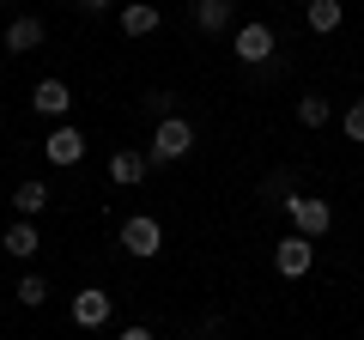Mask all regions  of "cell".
<instances>
[{"label":"cell","mask_w":364,"mask_h":340,"mask_svg":"<svg viewBox=\"0 0 364 340\" xmlns=\"http://www.w3.org/2000/svg\"><path fill=\"white\" fill-rule=\"evenodd\" d=\"M188 152H195V122H188V116H164L152 128L146 158H152V164H176V158H188Z\"/></svg>","instance_id":"cell-1"},{"label":"cell","mask_w":364,"mask_h":340,"mask_svg":"<svg viewBox=\"0 0 364 340\" xmlns=\"http://www.w3.org/2000/svg\"><path fill=\"white\" fill-rule=\"evenodd\" d=\"M273 49H279V37H273V25H261V18L237 25V37H231V55H237L243 67H267Z\"/></svg>","instance_id":"cell-2"},{"label":"cell","mask_w":364,"mask_h":340,"mask_svg":"<svg viewBox=\"0 0 364 340\" xmlns=\"http://www.w3.org/2000/svg\"><path fill=\"white\" fill-rule=\"evenodd\" d=\"M286 213H291V225H298V237H328L334 231V207H328L322 195H286Z\"/></svg>","instance_id":"cell-3"},{"label":"cell","mask_w":364,"mask_h":340,"mask_svg":"<svg viewBox=\"0 0 364 340\" xmlns=\"http://www.w3.org/2000/svg\"><path fill=\"white\" fill-rule=\"evenodd\" d=\"M122 249H128L134 262H152L158 249H164V225H158L152 213H134V219H122Z\"/></svg>","instance_id":"cell-4"},{"label":"cell","mask_w":364,"mask_h":340,"mask_svg":"<svg viewBox=\"0 0 364 340\" xmlns=\"http://www.w3.org/2000/svg\"><path fill=\"white\" fill-rule=\"evenodd\" d=\"M273 267H279L286 280H304L316 267V237H298V231L279 237V243H273Z\"/></svg>","instance_id":"cell-5"},{"label":"cell","mask_w":364,"mask_h":340,"mask_svg":"<svg viewBox=\"0 0 364 340\" xmlns=\"http://www.w3.org/2000/svg\"><path fill=\"white\" fill-rule=\"evenodd\" d=\"M85 146H91V140H85V134L73 128V122H55V134L43 140V158H49L55 170H73L79 158H85Z\"/></svg>","instance_id":"cell-6"},{"label":"cell","mask_w":364,"mask_h":340,"mask_svg":"<svg viewBox=\"0 0 364 340\" xmlns=\"http://www.w3.org/2000/svg\"><path fill=\"white\" fill-rule=\"evenodd\" d=\"M31 110H37V116H49V122H67V110H73V85H67V79H37Z\"/></svg>","instance_id":"cell-7"},{"label":"cell","mask_w":364,"mask_h":340,"mask_svg":"<svg viewBox=\"0 0 364 340\" xmlns=\"http://www.w3.org/2000/svg\"><path fill=\"white\" fill-rule=\"evenodd\" d=\"M109 316H116V298H109L104 286H85V292H73V322H79V328H104Z\"/></svg>","instance_id":"cell-8"},{"label":"cell","mask_w":364,"mask_h":340,"mask_svg":"<svg viewBox=\"0 0 364 340\" xmlns=\"http://www.w3.org/2000/svg\"><path fill=\"white\" fill-rule=\"evenodd\" d=\"M0 37H6V49H13V55H31V49H43V37H49V25H43L37 13H18L13 25L0 31Z\"/></svg>","instance_id":"cell-9"},{"label":"cell","mask_w":364,"mask_h":340,"mask_svg":"<svg viewBox=\"0 0 364 340\" xmlns=\"http://www.w3.org/2000/svg\"><path fill=\"white\" fill-rule=\"evenodd\" d=\"M146 170H152V158H146V152H134V146L109 152V183H116V188H134V183H146Z\"/></svg>","instance_id":"cell-10"},{"label":"cell","mask_w":364,"mask_h":340,"mask_svg":"<svg viewBox=\"0 0 364 340\" xmlns=\"http://www.w3.org/2000/svg\"><path fill=\"white\" fill-rule=\"evenodd\" d=\"M0 249H6L13 262H31V255L43 249V231L31 219H13V225H6V237H0Z\"/></svg>","instance_id":"cell-11"},{"label":"cell","mask_w":364,"mask_h":340,"mask_svg":"<svg viewBox=\"0 0 364 340\" xmlns=\"http://www.w3.org/2000/svg\"><path fill=\"white\" fill-rule=\"evenodd\" d=\"M158 25H164V13H158L152 0H128V6H122V31H128V37H152Z\"/></svg>","instance_id":"cell-12"},{"label":"cell","mask_w":364,"mask_h":340,"mask_svg":"<svg viewBox=\"0 0 364 340\" xmlns=\"http://www.w3.org/2000/svg\"><path fill=\"white\" fill-rule=\"evenodd\" d=\"M340 18H346V6H340V0H310V6H304V25H310L316 37L340 31Z\"/></svg>","instance_id":"cell-13"},{"label":"cell","mask_w":364,"mask_h":340,"mask_svg":"<svg viewBox=\"0 0 364 340\" xmlns=\"http://www.w3.org/2000/svg\"><path fill=\"white\" fill-rule=\"evenodd\" d=\"M43 207H49V183H37V176H31V183L13 188V213H18V219H37Z\"/></svg>","instance_id":"cell-14"},{"label":"cell","mask_w":364,"mask_h":340,"mask_svg":"<svg viewBox=\"0 0 364 340\" xmlns=\"http://www.w3.org/2000/svg\"><path fill=\"white\" fill-rule=\"evenodd\" d=\"M231 13H237L231 0H195V25L207 31V37H219V31L231 25Z\"/></svg>","instance_id":"cell-15"},{"label":"cell","mask_w":364,"mask_h":340,"mask_svg":"<svg viewBox=\"0 0 364 340\" xmlns=\"http://www.w3.org/2000/svg\"><path fill=\"white\" fill-rule=\"evenodd\" d=\"M298 122H304V128H328V122H334V104L316 97V92H304L298 97Z\"/></svg>","instance_id":"cell-16"},{"label":"cell","mask_w":364,"mask_h":340,"mask_svg":"<svg viewBox=\"0 0 364 340\" xmlns=\"http://www.w3.org/2000/svg\"><path fill=\"white\" fill-rule=\"evenodd\" d=\"M13 298L25 304V310H37V304H49V280H43V274H25V280L13 286Z\"/></svg>","instance_id":"cell-17"},{"label":"cell","mask_w":364,"mask_h":340,"mask_svg":"<svg viewBox=\"0 0 364 340\" xmlns=\"http://www.w3.org/2000/svg\"><path fill=\"white\" fill-rule=\"evenodd\" d=\"M340 128H346V140H358V146H364V97H352V104H346Z\"/></svg>","instance_id":"cell-18"},{"label":"cell","mask_w":364,"mask_h":340,"mask_svg":"<svg viewBox=\"0 0 364 340\" xmlns=\"http://www.w3.org/2000/svg\"><path fill=\"white\" fill-rule=\"evenodd\" d=\"M146 110H152V122H164V116H176V97H170V92H152V97H146Z\"/></svg>","instance_id":"cell-19"},{"label":"cell","mask_w":364,"mask_h":340,"mask_svg":"<svg viewBox=\"0 0 364 340\" xmlns=\"http://www.w3.org/2000/svg\"><path fill=\"white\" fill-rule=\"evenodd\" d=\"M286 188H291L286 170H279V176H267V201H279V207H286Z\"/></svg>","instance_id":"cell-20"},{"label":"cell","mask_w":364,"mask_h":340,"mask_svg":"<svg viewBox=\"0 0 364 340\" xmlns=\"http://www.w3.org/2000/svg\"><path fill=\"white\" fill-rule=\"evenodd\" d=\"M116 340H158V334H152V328H122Z\"/></svg>","instance_id":"cell-21"},{"label":"cell","mask_w":364,"mask_h":340,"mask_svg":"<svg viewBox=\"0 0 364 340\" xmlns=\"http://www.w3.org/2000/svg\"><path fill=\"white\" fill-rule=\"evenodd\" d=\"M73 6H85V13H104V6H109V0H73Z\"/></svg>","instance_id":"cell-22"}]
</instances>
